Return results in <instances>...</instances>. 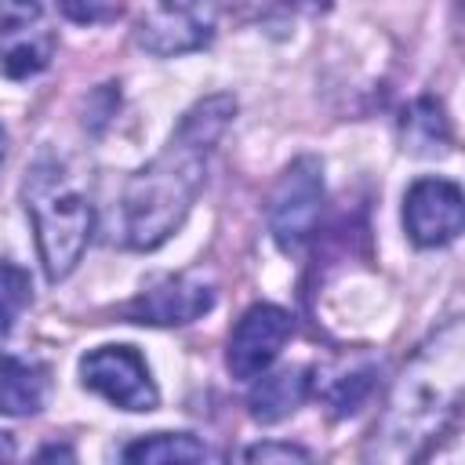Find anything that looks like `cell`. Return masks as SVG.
Returning a JSON list of instances; mask_svg holds the SVG:
<instances>
[{"mask_svg": "<svg viewBox=\"0 0 465 465\" xmlns=\"http://www.w3.org/2000/svg\"><path fill=\"white\" fill-rule=\"evenodd\" d=\"M236 113L232 94H211L196 102L178 131L171 134L167 149L145 163L120 196V240L134 251L160 247L189 214L196 193L203 189L207 156L218 145L222 131Z\"/></svg>", "mask_w": 465, "mask_h": 465, "instance_id": "cell-1", "label": "cell"}, {"mask_svg": "<svg viewBox=\"0 0 465 465\" xmlns=\"http://www.w3.org/2000/svg\"><path fill=\"white\" fill-rule=\"evenodd\" d=\"M465 385V327H440L396 378L385 411L367 443L371 461H414L443 432L461 403Z\"/></svg>", "mask_w": 465, "mask_h": 465, "instance_id": "cell-2", "label": "cell"}, {"mask_svg": "<svg viewBox=\"0 0 465 465\" xmlns=\"http://www.w3.org/2000/svg\"><path fill=\"white\" fill-rule=\"evenodd\" d=\"M22 200L36 229L47 280H65L91 240V203L80 182L54 156H40L25 174Z\"/></svg>", "mask_w": 465, "mask_h": 465, "instance_id": "cell-3", "label": "cell"}, {"mask_svg": "<svg viewBox=\"0 0 465 465\" xmlns=\"http://www.w3.org/2000/svg\"><path fill=\"white\" fill-rule=\"evenodd\" d=\"M323 211V163L316 156H298L269 196V232L283 251H302Z\"/></svg>", "mask_w": 465, "mask_h": 465, "instance_id": "cell-4", "label": "cell"}, {"mask_svg": "<svg viewBox=\"0 0 465 465\" xmlns=\"http://www.w3.org/2000/svg\"><path fill=\"white\" fill-rule=\"evenodd\" d=\"M80 378L91 392L105 396L124 411H153L160 392L145 371V360L127 345H102L80 360Z\"/></svg>", "mask_w": 465, "mask_h": 465, "instance_id": "cell-5", "label": "cell"}, {"mask_svg": "<svg viewBox=\"0 0 465 465\" xmlns=\"http://www.w3.org/2000/svg\"><path fill=\"white\" fill-rule=\"evenodd\" d=\"M54 54V33L47 29L40 0H0V69L11 80H25L47 69Z\"/></svg>", "mask_w": 465, "mask_h": 465, "instance_id": "cell-6", "label": "cell"}, {"mask_svg": "<svg viewBox=\"0 0 465 465\" xmlns=\"http://www.w3.org/2000/svg\"><path fill=\"white\" fill-rule=\"evenodd\" d=\"M403 225L418 247H443L465 225V200L461 189L447 178H421L407 189L403 200Z\"/></svg>", "mask_w": 465, "mask_h": 465, "instance_id": "cell-7", "label": "cell"}, {"mask_svg": "<svg viewBox=\"0 0 465 465\" xmlns=\"http://www.w3.org/2000/svg\"><path fill=\"white\" fill-rule=\"evenodd\" d=\"M294 323L280 305H251L232 334H229V371L232 378H258L262 371H269V363L280 356L283 341L291 338Z\"/></svg>", "mask_w": 465, "mask_h": 465, "instance_id": "cell-8", "label": "cell"}, {"mask_svg": "<svg viewBox=\"0 0 465 465\" xmlns=\"http://www.w3.org/2000/svg\"><path fill=\"white\" fill-rule=\"evenodd\" d=\"M214 0H156V15L138 22V44L153 54H185L211 40Z\"/></svg>", "mask_w": 465, "mask_h": 465, "instance_id": "cell-9", "label": "cell"}, {"mask_svg": "<svg viewBox=\"0 0 465 465\" xmlns=\"http://www.w3.org/2000/svg\"><path fill=\"white\" fill-rule=\"evenodd\" d=\"M214 305V291L200 272H182V276H163L149 291H142L124 316L134 323H153V327H178L193 323Z\"/></svg>", "mask_w": 465, "mask_h": 465, "instance_id": "cell-10", "label": "cell"}, {"mask_svg": "<svg viewBox=\"0 0 465 465\" xmlns=\"http://www.w3.org/2000/svg\"><path fill=\"white\" fill-rule=\"evenodd\" d=\"M309 385H312V378H309L305 367H283V371H276V374H265V371H262V381H258V385L251 389V396H247L251 418L262 421V425H272V421L294 414V411L305 403Z\"/></svg>", "mask_w": 465, "mask_h": 465, "instance_id": "cell-11", "label": "cell"}, {"mask_svg": "<svg viewBox=\"0 0 465 465\" xmlns=\"http://www.w3.org/2000/svg\"><path fill=\"white\" fill-rule=\"evenodd\" d=\"M47 400V371L40 363L0 356V414H36Z\"/></svg>", "mask_w": 465, "mask_h": 465, "instance_id": "cell-12", "label": "cell"}, {"mask_svg": "<svg viewBox=\"0 0 465 465\" xmlns=\"http://www.w3.org/2000/svg\"><path fill=\"white\" fill-rule=\"evenodd\" d=\"M403 142L411 153L418 156H436V153H447L450 145V127H447V116L440 109L436 98H418L407 113H403Z\"/></svg>", "mask_w": 465, "mask_h": 465, "instance_id": "cell-13", "label": "cell"}, {"mask_svg": "<svg viewBox=\"0 0 465 465\" xmlns=\"http://www.w3.org/2000/svg\"><path fill=\"white\" fill-rule=\"evenodd\" d=\"M211 450L189 432H153L124 447V461H203Z\"/></svg>", "mask_w": 465, "mask_h": 465, "instance_id": "cell-14", "label": "cell"}, {"mask_svg": "<svg viewBox=\"0 0 465 465\" xmlns=\"http://www.w3.org/2000/svg\"><path fill=\"white\" fill-rule=\"evenodd\" d=\"M29 298H33L29 272L15 262H0V334H7L15 327V320L25 312Z\"/></svg>", "mask_w": 465, "mask_h": 465, "instance_id": "cell-15", "label": "cell"}, {"mask_svg": "<svg viewBox=\"0 0 465 465\" xmlns=\"http://www.w3.org/2000/svg\"><path fill=\"white\" fill-rule=\"evenodd\" d=\"M367 392H371V371H352V374H338L323 396L331 403V414L334 418H345V414H356L360 411V403L367 400Z\"/></svg>", "mask_w": 465, "mask_h": 465, "instance_id": "cell-16", "label": "cell"}, {"mask_svg": "<svg viewBox=\"0 0 465 465\" xmlns=\"http://www.w3.org/2000/svg\"><path fill=\"white\" fill-rule=\"evenodd\" d=\"M62 15L80 22V25H98V22H109L120 15L124 0H58Z\"/></svg>", "mask_w": 465, "mask_h": 465, "instance_id": "cell-17", "label": "cell"}, {"mask_svg": "<svg viewBox=\"0 0 465 465\" xmlns=\"http://www.w3.org/2000/svg\"><path fill=\"white\" fill-rule=\"evenodd\" d=\"M243 458L247 461H309L312 454L305 447H294V443H258Z\"/></svg>", "mask_w": 465, "mask_h": 465, "instance_id": "cell-18", "label": "cell"}, {"mask_svg": "<svg viewBox=\"0 0 465 465\" xmlns=\"http://www.w3.org/2000/svg\"><path fill=\"white\" fill-rule=\"evenodd\" d=\"M287 4H291V7H298V11H312V15L331 7V0H287Z\"/></svg>", "mask_w": 465, "mask_h": 465, "instance_id": "cell-19", "label": "cell"}, {"mask_svg": "<svg viewBox=\"0 0 465 465\" xmlns=\"http://www.w3.org/2000/svg\"><path fill=\"white\" fill-rule=\"evenodd\" d=\"M11 454H15V443L7 432H0V458H11Z\"/></svg>", "mask_w": 465, "mask_h": 465, "instance_id": "cell-20", "label": "cell"}, {"mask_svg": "<svg viewBox=\"0 0 465 465\" xmlns=\"http://www.w3.org/2000/svg\"><path fill=\"white\" fill-rule=\"evenodd\" d=\"M0 156H4V127H0Z\"/></svg>", "mask_w": 465, "mask_h": 465, "instance_id": "cell-21", "label": "cell"}]
</instances>
